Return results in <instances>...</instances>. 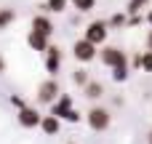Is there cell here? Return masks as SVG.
Segmentation results:
<instances>
[{
	"instance_id": "obj_1",
	"label": "cell",
	"mask_w": 152,
	"mask_h": 144,
	"mask_svg": "<svg viewBox=\"0 0 152 144\" xmlns=\"http://www.w3.org/2000/svg\"><path fill=\"white\" fill-rule=\"evenodd\" d=\"M86 120H88V128L91 131H107L112 126V115H110L107 107H91Z\"/></svg>"
},
{
	"instance_id": "obj_2",
	"label": "cell",
	"mask_w": 152,
	"mask_h": 144,
	"mask_svg": "<svg viewBox=\"0 0 152 144\" xmlns=\"http://www.w3.org/2000/svg\"><path fill=\"white\" fill-rule=\"evenodd\" d=\"M96 48H99V45H94L91 40L80 37V40H77V43L72 45V56H75V59H77L80 64H88V61H94V59H96V53H99Z\"/></svg>"
},
{
	"instance_id": "obj_3",
	"label": "cell",
	"mask_w": 152,
	"mask_h": 144,
	"mask_svg": "<svg viewBox=\"0 0 152 144\" xmlns=\"http://www.w3.org/2000/svg\"><path fill=\"white\" fill-rule=\"evenodd\" d=\"M99 59H102V64L104 67H118V64H128V56H126V51H120V48H115V45H104L99 53H96Z\"/></svg>"
},
{
	"instance_id": "obj_4",
	"label": "cell",
	"mask_w": 152,
	"mask_h": 144,
	"mask_svg": "<svg viewBox=\"0 0 152 144\" xmlns=\"http://www.w3.org/2000/svg\"><path fill=\"white\" fill-rule=\"evenodd\" d=\"M107 35H110L107 21H91V24L86 27V32H83V37L91 40L94 45H104V43H107Z\"/></svg>"
},
{
	"instance_id": "obj_5",
	"label": "cell",
	"mask_w": 152,
	"mask_h": 144,
	"mask_svg": "<svg viewBox=\"0 0 152 144\" xmlns=\"http://www.w3.org/2000/svg\"><path fill=\"white\" fill-rule=\"evenodd\" d=\"M56 96H59V83L53 77H48L37 86V102L40 104H51V102H56Z\"/></svg>"
},
{
	"instance_id": "obj_6",
	"label": "cell",
	"mask_w": 152,
	"mask_h": 144,
	"mask_svg": "<svg viewBox=\"0 0 152 144\" xmlns=\"http://www.w3.org/2000/svg\"><path fill=\"white\" fill-rule=\"evenodd\" d=\"M40 118H43V115H40L35 107H29V104L19 107V115H16V120H19L21 128H37V126H40Z\"/></svg>"
},
{
	"instance_id": "obj_7",
	"label": "cell",
	"mask_w": 152,
	"mask_h": 144,
	"mask_svg": "<svg viewBox=\"0 0 152 144\" xmlns=\"http://www.w3.org/2000/svg\"><path fill=\"white\" fill-rule=\"evenodd\" d=\"M43 53H45V72H48V75H56L59 67H61V51H59L56 45H48Z\"/></svg>"
},
{
	"instance_id": "obj_8",
	"label": "cell",
	"mask_w": 152,
	"mask_h": 144,
	"mask_svg": "<svg viewBox=\"0 0 152 144\" xmlns=\"http://www.w3.org/2000/svg\"><path fill=\"white\" fill-rule=\"evenodd\" d=\"M72 107H75L72 96H69V94H59V96H56V102H51V115H56V118L61 120V118H64V112H67V110H72Z\"/></svg>"
},
{
	"instance_id": "obj_9",
	"label": "cell",
	"mask_w": 152,
	"mask_h": 144,
	"mask_svg": "<svg viewBox=\"0 0 152 144\" xmlns=\"http://www.w3.org/2000/svg\"><path fill=\"white\" fill-rule=\"evenodd\" d=\"M27 45H29L32 51H45V48L51 45V37L43 35V32H37V29H29V35H27Z\"/></svg>"
},
{
	"instance_id": "obj_10",
	"label": "cell",
	"mask_w": 152,
	"mask_h": 144,
	"mask_svg": "<svg viewBox=\"0 0 152 144\" xmlns=\"http://www.w3.org/2000/svg\"><path fill=\"white\" fill-rule=\"evenodd\" d=\"M32 29H37V32H43V35H53V21H51V16L43 11V13H37L35 19H32Z\"/></svg>"
},
{
	"instance_id": "obj_11",
	"label": "cell",
	"mask_w": 152,
	"mask_h": 144,
	"mask_svg": "<svg viewBox=\"0 0 152 144\" xmlns=\"http://www.w3.org/2000/svg\"><path fill=\"white\" fill-rule=\"evenodd\" d=\"M37 128H43V134H45V136H56V134H59V128H61V120H59L56 115H43Z\"/></svg>"
},
{
	"instance_id": "obj_12",
	"label": "cell",
	"mask_w": 152,
	"mask_h": 144,
	"mask_svg": "<svg viewBox=\"0 0 152 144\" xmlns=\"http://www.w3.org/2000/svg\"><path fill=\"white\" fill-rule=\"evenodd\" d=\"M83 91H86L88 99H102V96H104V86L96 83V80H88V83L83 86Z\"/></svg>"
},
{
	"instance_id": "obj_13",
	"label": "cell",
	"mask_w": 152,
	"mask_h": 144,
	"mask_svg": "<svg viewBox=\"0 0 152 144\" xmlns=\"http://www.w3.org/2000/svg\"><path fill=\"white\" fill-rule=\"evenodd\" d=\"M131 77V67L128 64H118V67H112V80L115 83H126Z\"/></svg>"
},
{
	"instance_id": "obj_14",
	"label": "cell",
	"mask_w": 152,
	"mask_h": 144,
	"mask_svg": "<svg viewBox=\"0 0 152 144\" xmlns=\"http://www.w3.org/2000/svg\"><path fill=\"white\" fill-rule=\"evenodd\" d=\"M43 11L45 13H61V11H67V0H45Z\"/></svg>"
},
{
	"instance_id": "obj_15",
	"label": "cell",
	"mask_w": 152,
	"mask_h": 144,
	"mask_svg": "<svg viewBox=\"0 0 152 144\" xmlns=\"http://www.w3.org/2000/svg\"><path fill=\"white\" fill-rule=\"evenodd\" d=\"M13 19H16L13 8H0V29H8L13 24Z\"/></svg>"
},
{
	"instance_id": "obj_16",
	"label": "cell",
	"mask_w": 152,
	"mask_h": 144,
	"mask_svg": "<svg viewBox=\"0 0 152 144\" xmlns=\"http://www.w3.org/2000/svg\"><path fill=\"white\" fill-rule=\"evenodd\" d=\"M69 5L75 11H80V13H88V11L96 8V0H69Z\"/></svg>"
},
{
	"instance_id": "obj_17",
	"label": "cell",
	"mask_w": 152,
	"mask_h": 144,
	"mask_svg": "<svg viewBox=\"0 0 152 144\" xmlns=\"http://www.w3.org/2000/svg\"><path fill=\"white\" fill-rule=\"evenodd\" d=\"M107 27H110V29H118V27H126V13H115V16H110Z\"/></svg>"
},
{
	"instance_id": "obj_18",
	"label": "cell",
	"mask_w": 152,
	"mask_h": 144,
	"mask_svg": "<svg viewBox=\"0 0 152 144\" xmlns=\"http://www.w3.org/2000/svg\"><path fill=\"white\" fill-rule=\"evenodd\" d=\"M72 80H75V86H86L91 77H88V72H86V69H75V72H72Z\"/></svg>"
},
{
	"instance_id": "obj_19",
	"label": "cell",
	"mask_w": 152,
	"mask_h": 144,
	"mask_svg": "<svg viewBox=\"0 0 152 144\" xmlns=\"http://www.w3.org/2000/svg\"><path fill=\"white\" fill-rule=\"evenodd\" d=\"M142 72H152V51L142 53Z\"/></svg>"
},
{
	"instance_id": "obj_20",
	"label": "cell",
	"mask_w": 152,
	"mask_h": 144,
	"mask_svg": "<svg viewBox=\"0 0 152 144\" xmlns=\"http://www.w3.org/2000/svg\"><path fill=\"white\" fill-rule=\"evenodd\" d=\"M61 120H69V123H80V120H83V115H80V112L72 107V110H67V112H64V118H61Z\"/></svg>"
},
{
	"instance_id": "obj_21",
	"label": "cell",
	"mask_w": 152,
	"mask_h": 144,
	"mask_svg": "<svg viewBox=\"0 0 152 144\" xmlns=\"http://www.w3.org/2000/svg\"><path fill=\"white\" fill-rule=\"evenodd\" d=\"M150 0H128V13H139Z\"/></svg>"
},
{
	"instance_id": "obj_22",
	"label": "cell",
	"mask_w": 152,
	"mask_h": 144,
	"mask_svg": "<svg viewBox=\"0 0 152 144\" xmlns=\"http://www.w3.org/2000/svg\"><path fill=\"white\" fill-rule=\"evenodd\" d=\"M128 67H134V69H142V53H134V56H131V61H128Z\"/></svg>"
},
{
	"instance_id": "obj_23",
	"label": "cell",
	"mask_w": 152,
	"mask_h": 144,
	"mask_svg": "<svg viewBox=\"0 0 152 144\" xmlns=\"http://www.w3.org/2000/svg\"><path fill=\"white\" fill-rule=\"evenodd\" d=\"M11 104H13V107H24V104H27V102H24V99H21V96H11Z\"/></svg>"
},
{
	"instance_id": "obj_24",
	"label": "cell",
	"mask_w": 152,
	"mask_h": 144,
	"mask_svg": "<svg viewBox=\"0 0 152 144\" xmlns=\"http://www.w3.org/2000/svg\"><path fill=\"white\" fill-rule=\"evenodd\" d=\"M147 51H152V29L147 32Z\"/></svg>"
},
{
	"instance_id": "obj_25",
	"label": "cell",
	"mask_w": 152,
	"mask_h": 144,
	"mask_svg": "<svg viewBox=\"0 0 152 144\" xmlns=\"http://www.w3.org/2000/svg\"><path fill=\"white\" fill-rule=\"evenodd\" d=\"M5 67H8V64H5V59L0 56V72H5Z\"/></svg>"
},
{
	"instance_id": "obj_26",
	"label": "cell",
	"mask_w": 152,
	"mask_h": 144,
	"mask_svg": "<svg viewBox=\"0 0 152 144\" xmlns=\"http://www.w3.org/2000/svg\"><path fill=\"white\" fill-rule=\"evenodd\" d=\"M147 21H150V27H152V8L147 11Z\"/></svg>"
},
{
	"instance_id": "obj_27",
	"label": "cell",
	"mask_w": 152,
	"mask_h": 144,
	"mask_svg": "<svg viewBox=\"0 0 152 144\" xmlns=\"http://www.w3.org/2000/svg\"><path fill=\"white\" fill-rule=\"evenodd\" d=\"M147 144H152V128H150V134H147Z\"/></svg>"
},
{
	"instance_id": "obj_28",
	"label": "cell",
	"mask_w": 152,
	"mask_h": 144,
	"mask_svg": "<svg viewBox=\"0 0 152 144\" xmlns=\"http://www.w3.org/2000/svg\"><path fill=\"white\" fill-rule=\"evenodd\" d=\"M67 144H75V142H67Z\"/></svg>"
}]
</instances>
